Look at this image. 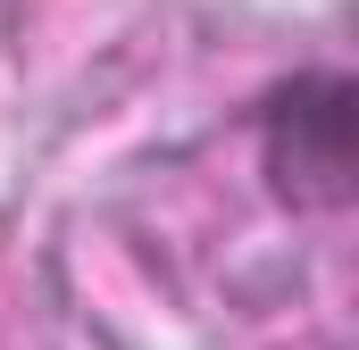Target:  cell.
<instances>
[{
  "instance_id": "6da1fadb",
  "label": "cell",
  "mask_w": 359,
  "mask_h": 350,
  "mask_svg": "<svg viewBox=\"0 0 359 350\" xmlns=\"http://www.w3.org/2000/svg\"><path fill=\"white\" fill-rule=\"evenodd\" d=\"M359 142V84L343 67H301L259 92V167L284 209H343Z\"/></svg>"
}]
</instances>
